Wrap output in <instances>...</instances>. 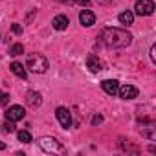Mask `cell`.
I'll list each match as a JSON object with an SVG mask.
<instances>
[{
  "label": "cell",
  "instance_id": "cell-1",
  "mask_svg": "<svg viewBox=\"0 0 156 156\" xmlns=\"http://www.w3.org/2000/svg\"><path fill=\"white\" fill-rule=\"evenodd\" d=\"M99 41L107 46V48H127L132 42V35L125 30L119 28H105L99 33Z\"/></svg>",
  "mask_w": 156,
  "mask_h": 156
},
{
  "label": "cell",
  "instance_id": "cell-2",
  "mask_svg": "<svg viewBox=\"0 0 156 156\" xmlns=\"http://www.w3.org/2000/svg\"><path fill=\"white\" fill-rule=\"evenodd\" d=\"M26 66L33 72V73H44L48 70V61L44 55L41 53H30L28 55V61H26Z\"/></svg>",
  "mask_w": 156,
  "mask_h": 156
},
{
  "label": "cell",
  "instance_id": "cell-3",
  "mask_svg": "<svg viewBox=\"0 0 156 156\" xmlns=\"http://www.w3.org/2000/svg\"><path fill=\"white\" fill-rule=\"evenodd\" d=\"M134 9H136V15L140 17H149L154 13V2L152 0H138V2L134 4Z\"/></svg>",
  "mask_w": 156,
  "mask_h": 156
},
{
  "label": "cell",
  "instance_id": "cell-4",
  "mask_svg": "<svg viewBox=\"0 0 156 156\" xmlns=\"http://www.w3.org/2000/svg\"><path fill=\"white\" fill-rule=\"evenodd\" d=\"M39 145H41V149L46 151V152H59V151L62 149L61 143H59L55 138H50V136L41 138V140H39Z\"/></svg>",
  "mask_w": 156,
  "mask_h": 156
},
{
  "label": "cell",
  "instance_id": "cell-5",
  "mask_svg": "<svg viewBox=\"0 0 156 156\" xmlns=\"http://www.w3.org/2000/svg\"><path fill=\"white\" fill-rule=\"evenodd\" d=\"M55 116H57V121L61 123L62 129H68V127L72 125V116H70V110H68V108L59 107V108L55 110Z\"/></svg>",
  "mask_w": 156,
  "mask_h": 156
},
{
  "label": "cell",
  "instance_id": "cell-6",
  "mask_svg": "<svg viewBox=\"0 0 156 156\" xmlns=\"http://www.w3.org/2000/svg\"><path fill=\"white\" fill-rule=\"evenodd\" d=\"M24 118V108L20 107V105H13V107H9L8 110H6V119H9V121H20Z\"/></svg>",
  "mask_w": 156,
  "mask_h": 156
},
{
  "label": "cell",
  "instance_id": "cell-7",
  "mask_svg": "<svg viewBox=\"0 0 156 156\" xmlns=\"http://www.w3.org/2000/svg\"><path fill=\"white\" fill-rule=\"evenodd\" d=\"M118 94L121 99H134V98H138V88L132 85H123L118 88Z\"/></svg>",
  "mask_w": 156,
  "mask_h": 156
},
{
  "label": "cell",
  "instance_id": "cell-8",
  "mask_svg": "<svg viewBox=\"0 0 156 156\" xmlns=\"http://www.w3.org/2000/svg\"><path fill=\"white\" fill-rule=\"evenodd\" d=\"M79 22H81L83 26H87V28L94 26V24H96V13L90 11V9H83V11L79 13Z\"/></svg>",
  "mask_w": 156,
  "mask_h": 156
},
{
  "label": "cell",
  "instance_id": "cell-9",
  "mask_svg": "<svg viewBox=\"0 0 156 156\" xmlns=\"http://www.w3.org/2000/svg\"><path fill=\"white\" fill-rule=\"evenodd\" d=\"M101 88L108 94V96H116L118 94V88H119V83L116 79H105L101 83Z\"/></svg>",
  "mask_w": 156,
  "mask_h": 156
},
{
  "label": "cell",
  "instance_id": "cell-10",
  "mask_svg": "<svg viewBox=\"0 0 156 156\" xmlns=\"http://www.w3.org/2000/svg\"><path fill=\"white\" fill-rule=\"evenodd\" d=\"M26 101H28V105L33 107V108H39V107L42 105V98H41V94L35 92V90H30V92L26 94Z\"/></svg>",
  "mask_w": 156,
  "mask_h": 156
},
{
  "label": "cell",
  "instance_id": "cell-11",
  "mask_svg": "<svg viewBox=\"0 0 156 156\" xmlns=\"http://www.w3.org/2000/svg\"><path fill=\"white\" fill-rule=\"evenodd\" d=\"M53 30H57V31H64L66 28H68V24H70V20H68V17L66 15H57L55 19H53Z\"/></svg>",
  "mask_w": 156,
  "mask_h": 156
},
{
  "label": "cell",
  "instance_id": "cell-12",
  "mask_svg": "<svg viewBox=\"0 0 156 156\" xmlns=\"http://www.w3.org/2000/svg\"><path fill=\"white\" fill-rule=\"evenodd\" d=\"M87 68L94 73H98L101 70V61L98 59V55H88L87 57Z\"/></svg>",
  "mask_w": 156,
  "mask_h": 156
},
{
  "label": "cell",
  "instance_id": "cell-13",
  "mask_svg": "<svg viewBox=\"0 0 156 156\" xmlns=\"http://www.w3.org/2000/svg\"><path fill=\"white\" fill-rule=\"evenodd\" d=\"M11 72L17 75V77H20V79H26V77H28V72H26V68H24V64H20V62H11Z\"/></svg>",
  "mask_w": 156,
  "mask_h": 156
},
{
  "label": "cell",
  "instance_id": "cell-14",
  "mask_svg": "<svg viewBox=\"0 0 156 156\" xmlns=\"http://www.w3.org/2000/svg\"><path fill=\"white\" fill-rule=\"evenodd\" d=\"M118 20H119L121 24H125V26H130V24L134 22V15H132L130 11H123V13H119Z\"/></svg>",
  "mask_w": 156,
  "mask_h": 156
},
{
  "label": "cell",
  "instance_id": "cell-15",
  "mask_svg": "<svg viewBox=\"0 0 156 156\" xmlns=\"http://www.w3.org/2000/svg\"><path fill=\"white\" fill-rule=\"evenodd\" d=\"M17 138H19V141H22V143H30V141H31V134H30L28 130H19V132H17Z\"/></svg>",
  "mask_w": 156,
  "mask_h": 156
},
{
  "label": "cell",
  "instance_id": "cell-16",
  "mask_svg": "<svg viewBox=\"0 0 156 156\" xmlns=\"http://www.w3.org/2000/svg\"><path fill=\"white\" fill-rule=\"evenodd\" d=\"M9 53H11V55H22V53H24V46H22L20 42H17V44H13V46L9 48Z\"/></svg>",
  "mask_w": 156,
  "mask_h": 156
},
{
  "label": "cell",
  "instance_id": "cell-17",
  "mask_svg": "<svg viewBox=\"0 0 156 156\" xmlns=\"http://www.w3.org/2000/svg\"><path fill=\"white\" fill-rule=\"evenodd\" d=\"M2 129H4L6 132H15V130H17L15 125H13V121H9V119H8L6 123H2Z\"/></svg>",
  "mask_w": 156,
  "mask_h": 156
},
{
  "label": "cell",
  "instance_id": "cell-18",
  "mask_svg": "<svg viewBox=\"0 0 156 156\" xmlns=\"http://www.w3.org/2000/svg\"><path fill=\"white\" fill-rule=\"evenodd\" d=\"M8 103H9V94L0 92V107H6Z\"/></svg>",
  "mask_w": 156,
  "mask_h": 156
},
{
  "label": "cell",
  "instance_id": "cell-19",
  "mask_svg": "<svg viewBox=\"0 0 156 156\" xmlns=\"http://www.w3.org/2000/svg\"><path fill=\"white\" fill-rule=\"evenodd\" d=\"M11 30H13V33H17V35H20V33H22V26H20V24H13V28H11Z\"/></svg>",
  "mask_w": 156,
  "mask_h": 156
},
{
  "label": "cell",
  "instance_id": "cell-20",
  "mask_svg": "<svg viewBox=\"0 0 156 156\" xmlns=\"http://www.w3.org/2000/svg\"><path fill=\"white\" fill-rule=\"evenodd\" d=\"M99 123H103V118L101 116H94L92 118V125H99Z\"/></svg>",
  "mask_w": 156,
  "mask_h": 156
},
{
  "label": "cell",
  "instance_id": "cell-21",
  "mask_svg": "<svg viewBox=\"0 0 156 156\" xmlns=\"http://www.w3.org/2000/svg\"><path fill=\"white\" fill-rule=\"evenodd\" d=\"M151 61H152V62H156V46H152V48H151Z\"/></svg>",
  "mask_w": 156,
  "mask_h": 156
},
{
  "label": "cell",
  "instance_id": "cell-22",
  "mask_svg": "<svg viewBox=\"0 0 156 156\" xmlns=\"http://www.w3.org/2000/svg\"><path fill=\"white\" fill-rule=\"evenodd\" d=\"M75 2L79 4V6H88V4H90V0H75Z\"/></svg>",
  "mask_w": 156,
  "mask_h": 156
},
{
  "label": "cell",
  "instance_id": "cell-23",
  "mask_svg": "<svg viewBox=\"0 0 156 156\" xmlns=\"http://www.w3.org/2000/svg\"><path fill=\"white\" fill-rule=\"evenodd\" d=\"M99 4H108V2H112V0H98Z\"/></svg>",
  "mask_w": 156,
  "mask_h": 156
},
{
  "label": "cell",
  "instance_id": "cell-24",
  "mask_svg": "<svg viewBox=\"0 0 156 156\" xmlns=\"http://www.w3.org/2000/svg\"><path fill=\"white\" fill-rule=\"evenodd\" d=\"M57 2H62V4H70L72 0H57Z\"/></svg>",
  "mask_w": 156,
  "mask_h": 156
},
{
  "label": "cell",
  "instance_id": "cell-25",
  "mask_svg": "<svg viewBox=\"0 0 156 156\" xmlns=\"http://www.w3.org/2000/svg\"><path fill=\"white\" fill-rule=\"evenodd\" d=\"M4 149H6V145H4V143H0V151H4Z\"/></svg>",
  "mask_w": 156,
  "mask_h": 156
}]
</instances>
